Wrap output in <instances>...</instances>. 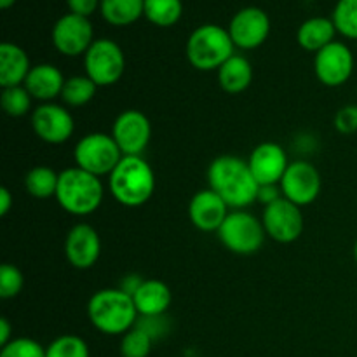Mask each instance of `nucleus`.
<instances>
[{"mask_svg": "<svg viewBox=\"0 0 357 357\" xmlns=\"http://www.w3.org/2000/svg\"><path fill=\"white\" fill-rule=\"evenodd\" d=\"M279 187H281L282 197L303 208V206L312 204L319 197L323 181L316 166L307 160H295V162H289Z\"/></svg>", "mask_w": 357, "mask_h": 357, "instance_id": "9d476101", "label": "nucleus"}, {"mask_svg": "<svg viewBox=\"0 0 357 357\" xmlns=\"http://www.w3.org/2000/svg\"><path fill=\"white\" fill-rule=\"evenodd\" d=\"M66 6L72 14L89 17L96 13V9H100L101 0H66Z\"/></svg>", "mask_w": 357, "mask_h": 357, "instance_id": "f704fd0d", "label": "nucleus"}, {"mask_svg": "<svg viewBox=\"0 0 357 357\" xmlns=\"http://www.w3.org/2000/svg\"><path fill=\"white\" fill-rule=\"evenodd\" d=\"M229 33L234 45L244 51L260 47L271 33V17L260 7H244L230 20Z\"/></svg>", "mask_w": 357, "mask_h": 357, "instance_id": "ddd939ff", "label": "nucleus"}, {"mask_svg": "<svg viewBox=\"0 0 357 357\" xmlns=\"http://www.w3.org/2000/svg\"><path fill=\"white\" fill-rule=\"evenodd\" d=\"M103 197V183L94 174L77 166L59 173L56 201L61 206L63 211L73 216L93 215L101 206Z\"/></svg>", "mask_w": 357, "mask_h": 357, "instance_id": "20e7f679", "label": "nucleus"}, {"mask_svg": "<svg viewBox=\"0 0 357 357\" xmlns=\"http://www.w3.org/2000/svg\"><path fill=\"white\" fill-rule=\"evenodd\" d=\"M24 286V278L13 264H2L0 267V298L10 300L21 293Z\"/></svg>", "mask_w": 357, "mask_h": 357, "instance_id": "2f4dec72", "label": "nucleus"}, {"mask_svg": "<svg viewBox=\"0 0 357 357\" xmlns=\"http://www.w3.org/2000/svg\"><path fill=\"white\" fill-rule=\"evenodd\" d=\"M31 128L37 138L49 145H61L72 138L75 122L65 107L56 103H42L31 114Z\"/></svg>", "mask_w": 357, "mask_h": 357, "instance_id": "2eb2a0df", "label": "nucleus"}, {"mask_svg": "<svg viewBox=\"0 0 357 357\" xmlns=\"http://www.w3.org/2000/svg\"><path fill=\"white\" fill-rule=\"evenodd\" d=\"M218 239L230 253L243 255H255L265 241V229L261 220L244 209H234L229 213L223 225L220 227Z\"/></svg>", "mask_w": 357, "mask_h": 357, "instance_id": "423d86ee", "label": "nucleus"}, {"mask_svg": "<svg viewBox=\"0 0 357 357\" xmlns=\"http://www.w3.org/2000/svg\"><path fill=\"white\" fill-rule=\"evenodd\" d=\"M108 188L119 204L139 208L155 190V174L142 155H124L108 176Z\"/></svg>", "mask_w": 357, "mask_h": 357, "instance_id": "7ed1b4c3", "label": "nucleus"}, {"mask_svg": "<svg viewBox=\"0 0 357 357\" xmlns=\"http://www.w3.org/2000/svg\"><path fill=\"white\" fill-rule=\"evenodd\" d=\"M14 3H16V0H0V7H2L3 10L9 9V7H13Z\"/></svg>", "mask_w": 357, "mask_h": 357, "instance_id": "58836bf2", "label": "nucleus"}, {"mask_svg": "<svg viewBox=\"0 0 357 357\" xmlns=\"http://www.w3.org/2000/svg\"><path fill=\"white\" fill-rule=\"evenodd\" d=\"M30 70V58L23 47L13 42L0 44V86L2 89L23 86Z\"/></svg>", "mask_w": 357, "mask_h": 357, "instance_id": "412c9836", "label": "nucleus"}, {"mask_svg": "<svg viewBox=\"0 0 357 357\" xmlns=\"http://www.w3.org/2000/svg\"><path fill=\"white\" fill-rule=\"evenodd\" d=\"M208 185L232 209H244L258 201L260 185L248 160L236 155H220L209 164Z\"/></svg>", "mask_w": 357, "mask_h": 357, "instance_id": "f257e3e1", "label": "nucleus"}, {"mask_svg": "<svg viewBox=\"0 0 357 357\" xmlns=\"http://www.w3.org/2000/svg\"><path fill=\"white\" fill-rule=\"evenodd\" d=\"M13 194L9 192V188L2 187L0 188V216H7V213L13 208Z\"/></svg>", "mask_w": 357, "mask_h": 357, "instance_id": "e433bc0d", "label": "nucleus"}, {"mask_svg": "<svg viewBox=\"0 0 357 357\" xmlns=\"http://www.w3.org/2000/svg\"><path fill=\"white\" fill-rule=\"evenodd\" d=\"M31 100L33 98L30 96L24 86L3 87L2 94H0L2 110L9 117H23V115H26L31 108Z\"/></svg>", "mask_w": 357, "mask_h": 357, "instance_id": "c756f323", "label": "nucleus"}, {"mask_svg": "<svg viewBox=\"0 0 357 357\" xmlns=\"http://www.w3.org/2000/svg\"><path fill=\"white\" fill-rule=\"evenodd\" d=\"M261 223H264L265 234L272 241L281 244L295 243L302 236L303 227H305L302 208L284 197L265 206Z\"/></svg>", "mask_w": 357, "mask_h": 357, "instance_id": "1a4fd4ad", "label": "nucleus"}, {"mask_svg": "<svg viewBox=\"0 0 357 357\" xmlns=\"http://www.w3.org/2000/svg\"><path fill=\"white\" fill-rule=\"evenodd\" d=\"M229 213V206L211 188L199 190L188 204V218L201 232H218Z\"/></svg>", "mask_w": 357, "mask_h": 357, "instance_id": "a211bd4d", "label": "nucleus"}, {"mask_svg": "<svg viewBox=\"0 0 357 357\" xmlns=\"http://www.w3.org/2000/svg\"><path fill=\"white\" fill-rule=\"evenodd\" d=\"M333 126L340 135L357 132V105H345L335 114Z\"/></svg>", "mask_w": 357, "mask_h": 357, "instance_id": "72a5a7b5", "label": "nucleus"}, {"mask_svg": "<svg viewBox=\"0 0 357 357\" xmlns=\"http://www.w3.org/2000/svg\"><path fill=\"white\" fill-rule=\"evenodd\" d=\"M112 136L122 155H142L152 138V124L143 112L131 108L117 115Z\"/></svg>", "mask_w": 357, "mask_h": 357, "instance_id": "4468645a", "label": "nucleus"}, {"mask_svg": "<svg viewBox=\"0 0 357 357\" xmlns=\"http://www.w3.org/2000/svg\"><path fill=\"white\" fill-rule=\"evenodd\" d=\"M248 164H250L251 173H253L255 180L258 181L260 187L261 185L281 183L282 176L289 166L284 149L274 142L260 143L251 152Z\"/></svg>", "mask_w": 357, "mask_h": 357, "instance_id": "f3484780", "label": "nucleus"}, {"mask_svg": "<svg viewBox=\"0 0 357 357\" xmlns=\"http://www.w3.org/2000/svg\"><path fill=\"white\" fill-rule=\"evenodd\" d=\"M0 357H45V349L31 338H13L3 345Z\"/></svg>", "mask_w": 357, "mask_h": 357, "instance_id": "473e14b6", "label": "nucleus"}, {"mask_svg": "<svg viewBox=\"0 0 357 357\" xmlns=\"http://www.w3.org/2000/svg\"><path fill=\"white\" fill-rule=\"evenodd\" d=\"M236 45L229 30L220 24H201L187 40V59L199 72H218L220 66L232 58Z\"/></svg>", "mask_w": 357, "mask_h": 357, "instance_id": "39448f33", "label": "nucleus"}, {"mask_svg": "<svg viewBox=\"0 0 357 357\" xmlns=\"http://www.w3.org/2000/svg\"><path fill=\"white\" fill-rule=\"evenodd\" d=\"M282 197V192L279 185H261L260 190H258V202L268 206L272 202L279 201Z\"/></svg>", "mask_w": 357, "mask_h": 357, "instance_id": "c9c22d12", "label": "nucleus"}, {"mask_svg": "<svg viewBox=\"0 0 357 357\" xmlns=\"http://www.w3.org/2000/svg\"><path fill=\"white\" fill-rule=\"evenodd\" d=\"M100 13L112 26H129L145 14V0H101Z\"/></svg>", "mask_w": 357, "mask_h": 357, "instance_id": "b1692460", "label": "nucleus"}, {"mask_svg": "<svg viewBox=\"0 0 357 357\" xmlns=\"http://www.w3.org/2000/svg\"><path fill=\"white\" fill-rule=\"evenodd\" d=\"M183 14L181 0H145L143 16L159 28H169L180 21Z\"/></svg>", "mask_w": 357, "mask_h": 357, "instance_id": "a878e982", "label": "nucleus"}, {"mask_svg": "<svg viewBox=\"0 0 357 357\" xmlns=\"http://www.w3.org/2000/svg\"><path fill=\"white\" fill-rule=\"evenodd\" d=\"M91 324L103 335H126L138 319L132 296L121 288H105L94 293L87 303Z\"/></svg>", "mask_w": 357, "mask_h": 357, "instance_id": "f03ea898", "label": "nucleus"}, {"mask_svg": "<svg viewBox=\"0 0 357 357\" xmlns=\"http://www.w3.org/2000/svg\"><path fill=\"white\" fill-rule=\"evenodd\" d=\"M331 20L338 33L357 40V0H338Z\"/></svg>", "mask_w": 357, "mask_h": 357, "instance_id": "c85d7f7f", "label": "nucleus"}, {"mask_svg": "<svg viewBox=\"0 0 357 357\" xmlns=\"http://www.w3.org/2000/svg\"><path fill=\"white\" fill-rule=\"evenodd\" d=\"M84 68L98 87L114 86L126 72L124 51L110 38H98L84 54Z\"/></svg>", "mask_w": 357, "mask_h": 357, "instance_id": "6e6552de", "label": "nucleus"}, {"mask_svg": "<svg viewBox=\"0 0 357 357\" xmlns=\"http://www.w3.org/2000/svg\"><path fill=\"white\" fill-rule=\"evenodd\" d=\"M10 335H13V326H10L9 319H7V317H0V345H2V347L13 340Z\"/></svg>", "mask_w": 357, "mask_h": 357, "instance_id": "4c0bfd02", "label": "nucleus"}, {"mask_svg": "<svg viewBox=\"0 0 357 357\" xmlns=\"http://www.w3.org/2000/svg\"><path fill=\"white\" fill-rule=\"evenodd\" d=\"M45 357H89V347L77 335H61L47 345Z\"/></svg>", "mask_w": 357, "mask_h": 357, "instance_id": "7c9ffc66", "label": "nucleus"}, {"mask_svg": "<svg viewBox=\"0 0 357 357\" xmlns=\"http://www.w3.org/2000/svg\"><path fill=\"white\" fill-rule=\"evenodd\" d=\"M122 152L114 136L105 132H91L80 138L73 149L75 166L94 176H110L112 171L121 162Z\"/></svg>", "mask_w": 357, "mask_h": 357, "instance_id": "0eeeda50", "label": "nucleus"}, {"mask_svg": "<svg viewBox=\"0 0 357 357\" xmlns=\"http://www.w3.org/2000/svg\"><path fill=\"white\" fill-rule=\"evenodd\" d=\"M101 239L87 223H77L68 230L65 239V257L72 267L86 271L100 260Z\"/></svg>", "mask_w": 357, "mask_h": 357, "instance_id": "dca6fc26", "label": "nucleus"}, {"mask_svg": "<svg viewBox=\"0 0 357 357\" xmlns=\"http://www.w3.org/2000/svg\"><path fill=\"white\" fill-rule=\"evenodd\" d=\"M337 33L338 31L331 17L316 16L300 24L298 31H296V40H298L300 47L316 54L321 49L335 42Z\"/></svg>", "mask_w": 357, "mask_h": 357, "instance_id": "4be33fe9", "label": "nucleus"}, {"mask_svg": "<svg viewBox=\"0 0 357 357\" xmlns=\"http://www.w3.org/2000/svg\"><path fill=\"white\" fill-rule=\"evenodd\" d=\"M93 24L89 17L68 13L59 17L52 26V45L63 56L75 58V56L86 54L87 49L93 45Z\"/></svg>", "mask_w": 357, "mask_h": 357, "instance_id": "f8f14e48", "label": "nucleus"}, {"mask_svg": "<svg viewBox=\"0 0 357 357\" xmlns=\"http://www.w3.org/2000/svg\"><path fill=\"white\" fill-rule=\"evenodd\" d=\"M131 296L142 317H160L173 300L169 286L159 279H143Z\"/></svg>", "mask_w": 357, "mask_h": 357, "instance_id": "aec40b11", "label": "nucleus"}, {"mask_svg": "<svg viewBox=\"0 0 357 357\" xmlns=\"http://www.w3.org/2000/svg\"><path fill=\"white\" fill-rule=\"evenodd\" d=\"M98 86L87 75H73L65 80L61 91L63 103L68 107H84L96 96Z\"/></svg>", "mask_w": 357, "mask_h": 357, "instance_id": "bb28decb", "label": "nucleus"}, {"mask_svg": "<svg viewBox=\"0 0 357 357\" xmlns=\"http://www.w3.org/2000/svg\"><path fill=\"white\" fill-rule=\"evenodd\" d=\"M253 82V66L248 58L234 54L227 59L218 70V84L225 93L239 94L244 93Z\"/></svg>", "mask_w": 357, "mask_h": 357, "instance_id": "5701e85b", "label": "nucleus"}, {"mask_svg": "<svg viewBox=\"0 0 357 357\" xmlns=\"http://www.w3.org/2000/svg\"><path fill=\"white\" fill-rule=\"evenodd\" d=\"M65 77L58 66L51 63H40V65L31 66L26 80L23 86L30 93L33 100L42 103H52V100L61 98L63 86H65Z\"/></svg>", "mask_w": 357, "mask_h": 357, "instance_id": "6ab92c4d", "label": "nucleus"}, {"mask_svg": "<svg viewBox=\"0 0 357 357\" xmlns=\"http://www.w3.org/2000/svg\"><path fill=\"white\" fill-rule=\"evenodd\" d=\"M354 72V54L344 42H331L314 56V73L323 86L340 87Z\"/></svg>", "mask_w": 357, "mask_h": 357, "instance_id": "9b49d317", "label": "nucleus"}, {"mask_svg": "<svg viewBox=\"0 0 357 357\" xmlns=\"http://www.w3.org/2000/svg\"><path fill=\"white\" fill-rule=\"evenodd\" d=\"M59 173L49 166H35L24 176V188L35 199L56 197Z\"/></svg>", "mask_w": 357, "mask_h": 357, "instance_id": "393cba45", "label": "nucleus"}, {"mask_svg": "<svg viewBox=\"0 0 357 357\" xmlns=\"http://www.w3.org/2000/svg\"><path fill=\"white\" fill-rule=\"evenodd\" d=\"M354 260H356V264H357V241H356V244H354Z\"/></svg>", "mask_w": 357, "mask_h": 357, "instance_id": "ea45409f", "label": "nucleus"}, {"mask_svg": "<svg viewBox=\"0 0 357 357\" xmlns=\"http://www.w3.org/2000/svg\"><path fill=\"white\" fill-rule=\"evenodd\" d=\"M153 347V337L142 326H136L122 335L121 356L122 357H149Z\"/></svg>", "mask_w": 357, "mask_h": 357, "instance_id": "cd10ccee", "label": "nucleus"}]
</instances>
